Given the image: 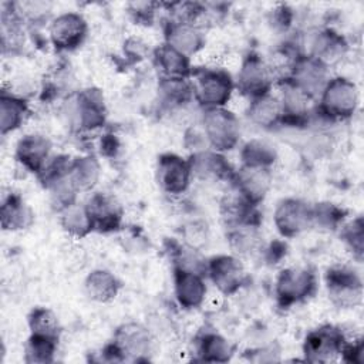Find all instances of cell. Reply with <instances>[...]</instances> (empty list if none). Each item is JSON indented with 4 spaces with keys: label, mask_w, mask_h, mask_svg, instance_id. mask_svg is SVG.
<instances>
[{
    "label": "cell",
    "mask_w": 364,
    "mask_h": 364,
    "mask_svg": "<svg viewBox=\"0 0 364 364\" xmlns=\"http://www.w3.org/2000/svg\"><path fill=\"white\" fill-rule=\"evenodd\" d=\"M286 80L310 100H314L330 80L328 67L310 54H299L294 57Z\"/></svg>",
    "instance_id": "8992f818"
},
{
    "label": "cell",
    "mask_w": 364,
    "mask_h": 364,
    "mask_svg": "<svg viewBox=\"0 0 364 364\" xmlns=\"http://www.w3.org/2000/svg\"><path fill=\"white\" fill-rule=\"evenodd\" d=\"M185 145L188 146V149H192L193 152L203 151V149H206L205 146H209L208 142H206L203 131H198L196 128H191L189 131H186Z\"/></svg>",
    "instance_id": "ab89813d"
},
{
    "label": "cell",
    "mask_w": 364,
    "mask_h": 364,
    "mask_svg": "<svg viewBox=\"0 0 364 364\" xmlns=\"http://www.w3.org/2000/svg\"><path fill=\"white\" fill-rule=\"evenodd\" d=\"M341 237H343L346 246L353 253V256L357 260H361L363 253H364V223H363V218L358 216L353 222L344 225V228L341 230Z\"/></svg>",
    "instance_id": "d590c367"
},
{
    "label": "cell",
    "mask_w": 364,
    "mask_h": 364,
    "mask_svg": "<svg viewBox=\"0 0 364 364\" xmlns=\"http://www.w3.org/2000/svg\"><path fill=\"white\" fill-rule=\"evenodd\" d=\"M85 206L92 219L94 230L114 232L121 226L122 208L114 196L97 192L88 199Z\"/></svg>",
    "instance_id": "ac0fdd59"
},
{
    "label": "cell",
    "mask_w": 364,
    "mask_h": 364,
    "mask_svg": "<svg viewBox=\"0 0 364 364\" xmlns=\"http://www.w3.org/2000/svg\"><path fill=\"white\" fill-rule=\"evenodd\" d=\"M173 291L176 301L183 309H198L203 304L206 297V283H205V274L173 267Z\"/></svg>",
    "instance_id": "9a60e30c"
},
{
    "label": "cell",
    "mask_w": 364,
    "mask_h": 364,
    "mask_svg": "<svg viewBox=\"0 0 364 364\" xmlns=\"http://www.w3.org/2000/svg\"><path fill=\"white\" fill-rule=\"evenodd\" d=\"M202 131L210 149L226 152L233 149L240 138V122L226 107L203 109Z\"/></svg>",
    "instance_id": "277c9868"
},
{
    "label": "cell",
    "mask_w": 364,
    "mask_h": 364,
    "mask_svg": "<svg viewBox=\"0 0 364 364\" xmlns=\"http://www.w3.org/2000/svg\"><path fill=\"white\" fill-rule=\"evenodd\" d=\"M326 286L330 300L340 309H353L361 303V277L357 272L347 266H336L328 269L326 274Z\"/></svg>",
    "instance_id": "52a82bcc"
},
{
    "label": "cell",
    "mask_w": 364,
    "mask_h": 364,
    "mask_svg": "<svg viewBox=\"0 0 364 364\" xmlns=\"http://www.w3.org/2000/svg\"><path fill=\"white\" fill-rule=\"evenodd\" d=\"M100 173L101 166L95 156L84 155L71 159L68 178L78 192L91 191L97 185Z\"/></svg>",
    "instance_id": "f1b7e54d"
},
{
    "label": "cell",
    "mask_w": 364,
    "mask_h": 364,
    "mask_svg": "<svg viewBox=\"0 0 364 364\" xmlns=\"http://www.w3.org/2000/svg\"><path fill=\"white\" fill-rule=\"evenodd\" d=\"M343 220V209L333 203L313 205V226L336 229Z\"/></svg>",
    "instance_id": "8d00e7d4"
},
{
    "label": "cell",
    "mask_w": 364,
    "mask_h": 364,
    "mask_svg": "<svg viewBox=\"0 0 364 364\" xmlns=\"http://www.w3.org/2000/svg\"><path fill=\"white\" fill-rule=\"evenodd\" d=\"M57 338L30 334L24 346V361L30 364L53 363L57 351Z\"/></svg>",
    "instance_id": "d6a6232c"
},
{
    "label": "cell",
    "mask_w": 364,
    "mask_h": 364,
    "mask_svg": "<svg viewBox=\"0 0 364 364\" xmlns=\"http://www.w3.org/2000/svg\"><path fill=\"white\" fill-rule=\"evenodd\" d=\"M50 152L51 142L46 135L27 134L18 139L14 158L24 169L38 175L48 162Z\"/></svg>",
    "instance_id": "e0dca14e"
},
{
    "label": "cell",
    "mask_w": 364,
    "mask_h": 364,
    "mask_svg": "<svg viewBox=\"0 0 364 364\" xmlns=\"http://www.w3.org/2000/svg\"><path fill=\"white\" fill-rule=\"evenodd\" d=\"M188 161L191 165L192 176L202 181H230L235 172L223 154L210 148L192 152Z\"/></svg>",
    "instance_id": "2e32d148"
},
{
    "label": "cell",
    "mask_w": 364,
    "mask_h": 364,
    "mask_svg": "<svg viewBox=\"0 0 364 364\" xmlns=\"http://www.w3.org/2000/svg\"><path fill=\"white\" fill-rule=\"evenodd\" d=\"M280 105L283 111V122H290L294 125L303 124L309 119V102L311 101L299 88H296L289 80H282L280 82ZM282 122V124H283Z\"/></svg>",
    "instance_id": "cb8c5ba5"
},
{
    "label": "cell",
    "mask_w": 364,
    "mask_h": 364,
    "mask_svg": "<svg viewBox=\"0 0 364 364\" xmlns=\"http://www.w3.org/2000/svg\"><path fill=\"white\" fill-rule=\"evenodd\" d=\"M343 358L347 363H353V364H363L364 361V344L363 340H355L353 343H346L341 351Z\"/></svg>",
    "instance_id": "f35d334b"
},
{
    "label": "cell",
    "mask_w": 364,
    "mask_h": 364,
    "mask_svg": "<svg viewBox=\"0 0 364 364\" xmlns=\"http://www.w3.org/2000/svg\"><path fill=\"white\" fill-rule=\"evenodd\" d=\"M191 87L193 100L203 108L226 107L235 90L232 75L223 68H198L192 71Z\"/></svg>",
    "instance_id": "7a4b0ae2"
},
{
    "label": "cell",
    "mask_w": 364,
    "mask_h": 364,
    "mask_svg": "<svg viewBox=\"0 0 364 364\" xmlns=\"http://www.w3.org/2000/svg\"><path fill=\"white\" fill-rule=\"evenodd\" d=\"M346 51V38L331 28H323L314 34L309 54L324 63L327 67H330L331 64L343 58Z\"/></svg>",
    "instance_id": "603a6c76"
},
{
    "label": "cell",
    "mask_w": 364,
    "mask_h": 364,
    "mask_svg": "<svg viewBox=\"0 0 364 364\" xmlns=\"http://www.w3.org/2000/svg\"><path fill=\"white\" fill-rule=\"evenodd\" d=\"M273 74L267 63L256 53H249L240 65L235 87L250 100L270 94Z\"/></svg>",
    "instance_id": "9c48e42d"
},
{
    "label": "cell",
    "mask_w": 364,
    "mask_h": 364,
    "mask_svg": "<svg viewBox=\"0 0 364 364\" xmlns=\"http://www.w3.org/2000/svg\"><path fill=\"white\" fill-rule=\"evenodd\" d=\"M192 171L188 159L166 152L159 155L156 162V182L168 195L183 193L192 181Z\"/></svg>",
    "instance_id": "4fadbf2b"
},
{
    "label": "cell",
    "mask_w": 364,
    "mask_h": 364,
    "mask_svg": "<svg viewBox=\"0 0 364 364\" xmlns=\"http://www.w3.org/2000/svg\"><path fill=\"white\" fill-rule=\"evenodd\" d=\"M114 343L118 346L125 358L141 360L151 350L149 331L136 323H127L117 328Z\"/></svg>",
    "instance_id": "ffe728a7"
},
{
    "label": "cell",
    "mask_w": 364,
    "mask_h": 364,
    "mask_svg": "<svg viewBox=\"0 0 364 364\" xmlns=\"http://www.w3.org/2000/svg\"><path fill=\"white\" fill-rule=\"evenodd\" d=\"M84 289L91 300L98 303H108L117 297L121 289V283L109 270L95 269L85 277Z\"/></svg>",
    "instance_id": "4316f807"
},
{
    "label": "cell",
    "mask_w": 364,
    "mask_h": 364,
    "mask_svg": "<svg viewBox=\"0 0 364 364\" xmlns=\"http://www.w3.org/2000/svg\"><path fill=\"white\" fill-rule=\"evenodd\" d=\"M249 119L264 129H270L283 122V111L277 97L272 94L262 95L259 98L250 100L247 108Z\"/></svg>",
    "instance_id": "d4e9b609"
},
{
    "label": "cell",
    "mask_w": 364,
    "mask_h": 364,
    "mask_svg": "<svg viewBox=\"0 0 364 364\" xmlns=\"http://www.w3.org/2000/svg\"><path fill=\"white\" fill-rule=\"evenodd\" d=\"M88 33V24L80 13L67 11L54 17L48 27V37L58 51H73L78 48Z\"/></svg>",
    "instance_id": "30bf717a"
},
{
    "label": "cell",
    "mask_w": 364,
    "mask_h": 364,
    "mask_svg": "<svg viewBox=\"0 0 364 364\" xmlns=\"http://www.w3.org/2000/svg\"><path fill=\"white\" fill-rule=\"evenodd\" d=\"M206 274L225 296H232L245 284L243 263L235 255H216L206 262Z\"/></svg>",
    "instance_id": "8fae6325"
},
{
    "label": "cell",
    "mask_w": 364,
    "mask_h": 364,
    "mask_svg": "<svg viewBox=\"0 0 364 364\" xmlns=\"http://www.w3.org/2000/svg\"><path fill=\"white\" fill-rule=\"evenodd\" d=\"M165 43L179 53L192 57L205 46L202 31L192 23L169 21L165 27Z\"/></svg>",
    "instance_id": "d6986e66"
},
{
    "label": "cell",
    "mask_w": 364,
    "mask_h": 364,
    "mask_svg": "<svg viewBox=\"0 0 364 364\" xmlns=\"http://www.w3.org/2000/svg\"><path fill=\"white\" fill-rule=\"evenodd\" d=\"M128 11L138 24H151L155 16V4L146 1L129 3Z\"/></svg>",
    "instance_id": "74e56055"
},
{
    "label": "cell",
    "mask_w": 364,
    "mask_h": 364,
    "mask_svg": "<svg viewBox=\"0 0 364 364\" xmlns=\"http://www.w3.org/2000/svg\"><path fill=\"white\" fill-rule=\"evenodd\" d=\"M58 212L60 225L67 235L75 239H82L94 230V223L85 205H78L74 202Z\"/></svg>",
    "instance_id": "f546056e"
},
{
    "label": "cell",
    "mask_w": 364,
    "mask_h": 364,
    "mask_svg": "<svg viewBox=\"0 0 364 364\" xmlns=\"http://www.w3.org/2000/svg\"><path fill=\"white\" fill-rule=\"evenodd\" d=\"M0 222L3 230H24L33 225L34 212L20 195L10 192L1 200Z\"/></svg>",
    "instance_id": "7402d4cb"
},
{
    "label": "cell",
    "mask_w": 364,
    "mask_h": 364,
    "mask_svg": "<svg viewBox=\"0 0 364 364\" xmlns=\"http://www.w3.org/2000/svg\"><path fill=\"white\" fill-rule=\"evenodd\" d=\"M28 328L31 334L46 336L51 338H60V323L54 311L47 307H36L28 314Z\"/></svg>",
    "instance_id": "836d02e7"
},
{
    "label": "cell",
    "mask_w": 364,
    "mask_h": 364,
    "mask_svg": "<svg viewBox=\"0 0 364 364\" xmlns=\"http://www.w3.org/2000/svg\"><path fill=\"white\" fill-rule=\"evenodd\" d=\"M318 98V112L323 118L330 121L351 118L360 102V94L355 84L344 77L330 78Z\"/></svg>",
    "instance_id": "3957f363"
},
{
    "label": "cell",
    "mask_w": 364,
    "mask_h": 364,
    "mask_svg": "<svg viewBox=\"0 0 364 364\" xmlns=\"http://www.w3.org/2000/svg\"><path fill=\"white\" fill-rule=\"evenodd\" d=\"M344 344V336L337 327L321 326L306 336L303 354L307 361L328 363L341 355Z\"/></svg>",
    "instance_id": "7c38bea8"
},
{
    "label": "cell",
    "mask_w": 364,
    "mask_h": 364,
    "mask_svg": "<svg viewBox=\"0 0 364 364\" xmlns=\"http://www.w3.org/2000/svg\"><path fill=\"white\" fill-rule=\"evenodd\" d=\"M28 112L27 102L23 97L1 91L0 95V132L7 135L21 127Z\"/></svg>",
    "instance_id": "484cf974"
},
{
    "label": "cell",
    "mask_w": 364,
    "mask_h": 364,
    "mask_svg": "<svg viewBox=\"0 0 364 364\" xmlns=\"http://www.w3.org/2000/svg\"><path fill=\"white\" fill-rule=\"evenodd\" d=\"M317 287L316 276L304 267L283 269L274 283V294L282 307H290L304 301L314 294Z\"/></svg>",
    "instance_id": "5b68a950"
},
{
    "label": "cell",
    "mask_w": 364,
    "mask_h": 364,
    "mask_svg": "<svg viewBox=\"0 0 364 364\" xmlns=\"http://www.w3.org/2000/svg\"><path fill=\"white\" fill-rule=\"evenodd\" d=\"M260 239L257 223H240L230 226L228 240L236 255H252L260 247Z\"/></svg>",
    "instance_id": "1f68e13d"
},
{
    "label": "cell",
    "mask_w": 364,
    "mask_h": 364,
    "mask_svg": "<svg viewBox=\"0 0 364 364\" xmlns=\"http://www.w3.org/2000/svg\"><path fill=\"white\" fill-rule=\"evenodd\" d=\"M235 192L247 203L257 206L264 200L272 186V172L269 168L242 165L233 172L230 179Z\"/></svg>",
    "instance_id": "5bb4252c"
},
{
    "label": "cell",
    "mask_w": 364,
    "mask_h": 364,
    "mask_svg": "<svg viewBox=\"0 0 364 364\" xmlns=\"http://www.w3.org/2000/svg\"><path fill=\"white\" fill-rule=\"evenodd\" d=\"M196 354L199 360L206 363H226L233 355V347L220 334L205 331L198 337Z\"/></svg>",
    "instance_id": "83f0119b"
},
{
    "label": "cell",
    "mask_w": 364,
    "mask_h": 364,
    "mask_svg": "<svg viewBox=\"0 0 364 364\" xmlns=\"http://www.w3.org/2000/svg\"><path fill=\"white\" fill-rule=\"evenodd\" d=\"M273 222L283 237H294L313 228V205L299 198H284L274 209Z\"/></svg>",
    "instance_id": "ba28073f"
},
{
    "label": "cell",
    "mask_w": 364,
    "mask_h": 364,
    "mask_svg": "<svg viewBox=\"0 0 364 364\" xmlns=\"http://www.w3.org/2000/svg\"><path fill=\"white\" fill-rule=\"evenodd\" d=\"M159 92L165 102L172 105H181L193 98L192 87L188 80H166L161 78Z\"/></svg>",
    "instance_id": "e575fe53"
},
{
    "label": "cell",
    "mask_w": 364,
    "mask_h": 364,
    "mask_svg": "<svg viewBox=\"0 0 364 364\" xmlns=\"http://www.w3.org/2000/svg\"><path fill=\"white\" fill-rule=\"evenodd\" d=\"M242 165L257 166V168H269L277 159V151L274 145L264 139L253 138L247 141L240 149Z\"/></svg>",
    "instance_id": "4dcf8cb0"
},
{
    "label": "cell",
    "mask_w": 364,
    "mask_h": 364,
    "mask_svg": "<svg viewBox=\"0 0 364 364\" xmlns=\"http://www.w3.org/2000/svg\"><path fill=\"white\" fill-rule=\"evenodd\" d=\"M154 61L166 80H189L192 75L191 57L179 53L166 43L154 50Z\"/></svg>",
    "instance_id": "44dd1931"
},
{
    "label": "cell",
    "mask_w": 364,
    "mask_h": 364,
    "mask_svg": "<svg viewBox=\"0 0 364 364\" xmlns=\"http://www.w3.org/2000/svg\"><path fill=\"white\" fill-rule=\"evenodd\" d=\"M67 125L73 131H94L107 121L104 95L97 88L81 90L64 102L63 108Z\"/></svg>",
    "instance_id": "6da1fadb"
}]
</instances>
